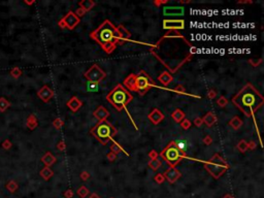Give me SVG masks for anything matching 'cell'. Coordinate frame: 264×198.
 <instances>
[{
    "instance_id": "23",
    "label": "cell",
    "mask_w": 264,
    "mask_h": 198,
    "mask_svg": "<svg viewBox=\"0 0 264 198\" xmlns=\"http://www.w3.org/2000/svg\"><path fill=\"white\" fill-rule=\"evenodd\" d=\"M229 125L232 127L234 130H238L240 127L242 126V119L239 118V117H233L231 120L229 121Z\"/></svg>"
},
{
    "instance_id": "19",
    "label": "cell",
    "mask_w": 264,
    "mask_h": 198,
    "mask_svg": "<svg viewBox=\"0 0 264 198\" xmlns=\"http://www.w3.org/2000/svg\"><path fill=\"white\" fill-rule=\"evenodd\" d=\"M38 95L43 101H46H46H49L50 99L54 96V92L52 91V89H50L49 87H46H46H43V89L39 91Z\"/></svg>"
},
{
    "instance_id": "21",
    "label": "cell",
    "mask_w": 264,
    "mask_h": 198,
    "mask_svg": "<svg viewBox=\"0 0 264 198\" xmlns=\"http://www.w3.org/2000/svg\"><path fill=\"white\" fill-rule=\"evenodd\" d=\"M185 117H186V114H185V113L182 111L181 108L174 109V111H172V114H171L172 120H173L174 122H177V123H181L183 120L185 119Z\"/></svg>"
},
{
    "instance_id": "40",
    "label": "cell",
    "mask_w": 264,
    "mask_h": 198,
    "mask_svg": "<svg viewBox=\"0 0 264 198\" xmlns=\"http://www.w3.org/2000/svg\"><path fill=\"white\" fill-rule=\"evenodd\" d=\"M106 157H108V161H111V162H113V161H115L116 160V158H117V154H115V153H113V152H109L108 155H106Z\"/></svg>"
},
{
    "instance_id": "35",
    "label": "cell",
    "mask_w": 264,
    "mask_h": 198,
    "mask_svg": "<svg viewBox=\"0 0 264 198\" xmlns=\"http://www.w3.org/2000/svg\"><path fill=\"white\" fill-rule=\"evenodd\" d=\"M154 179H155V181H156L158 184H162L164 181H165V179H164V176H163V174H162V173H158V174H156L155 178H154Z\"/></svg>"
},
{
    "instance_id": "11",
    "label": "cell",
    "mask_w": 264,
    "mask_h": 198,
    "mask_svg": "<svg viewBox=\"0 0 264 198\" xmlns=\"http://www.w3.org/2000/svg\"><path fill=\"white\" fill-rule=\"evenodd\" d=\"M185 12V9L183 6H164L163 15L165 17H180Z\"/></svg>"
},
{
    "instance_id": "16",
    "label": "cell",
    "mask_w": 264,
    "mask_h": 198,
    "mask_svg": "<svg viewBox=\"0 0 264 198\" xmlns=\"http://www.w3.org/2000/svg\"><path fill=\"white\" fill-rule=\"evenodd\" d=\"M82 105H83V102L77 97H75V96L74 97H71L67 101V106H68L70 111H74V113H77L78 109L82 108Z\"/></svg>"
},
{
    "instance_id": "17",
    "label": "cell",
    "mask_w": 264,
    "mask_h": 198,
    "mask_svg": "<svg viewBox=\"0 0 264 198\" xmlns=\"http://www.w3.org/2000/svg\"><path fill=\"white\" fill-rule=\"evenodd\" d=\"M202 121H203V124H205L207 127H211L217 123L218 119H217V116L213 111H208V113H206L205 116L202 118Z\"/></svg>"
},
{
    "instance_id": "8",
    "label": "cell",
    "mask_w": 264,
    "mask_h": 198,
    "mask_svg": "<svg viewBox=\"0 0 264 198\" xmlns=\"http://www.w3.org/2000/svg\"><path fill=\"white\" fill-rule=\"evenodd\" d=\"M84 77L87 79L90 83H94V84H98L101 80L105 79L106 73L101 69V67L97 64H93L92 66L89 68L87 71L85 72Z\"/></svg>"
},
{
    "instance_id": "26",
    "label": "cell",
    "mask_w": 264,
    "mask_h": 198,
    "mask_svg": "<svg viewBox=\"0 0 264 198\" xmlns=\"http://www.w3.org/2000/svg\"><path fill=\"white\" fill-rule=\"evenodd\" d=\"M236 148H237V150H238L240 153L247 152V151H248V142H245V139L239 140L238 144H237V145H236Z\"/></svg>"
},
{
    "instance_id": "4",
    "label": "cell",
    "mask_w": 264,
    "mask_h": 198,
    "mask_svg": "<svg viewBox=\"0 0 264 198\" xmlns=\"http://www.w3.org/2000/svg\"><path fill=\"white\" fill-rule=\"evenodd\" d=\"M159 156L168 164L170 168H176V166L181 162L182 159L186 157V153H185V151H183L179 148L177 142L171 140L161 151Z\"/></svg>"
},
{
    "instance_id": "34",
    "label": "cell",
    "mask_w": 264,
    "mask_h": 198,
    "mask_svg": "<svg viewBox=\"0 0 264 198\" xmlns=\"http://www.w3.org/2000/svg\"><path fill=\"white\" fill-rule=\"evenodd\" d=\"M54 126H55V128H57V129H61L62 127H63V125H64V122H63V120H61V119H56L54 121Z\"/></svg>"
},
{
    "instance_id": "13",
    "label": "cell",
    "mask_w": 264,
    "mask_h": 198,
    "mask_svg": "<svg viewBox=\"0 0 264 198\" xmlns=\"http://www.w3.org/2000/svg\"><path fill=\"white\" fill-rule=\"evenodd\" d=\"M93 116L98 120V122L108 121V118L109 117V111L104 106L99 105L95 111H93Z\"/></svg>"
},
{
    "instance_id": "43",
    "label": "cell",
    "mask_w": 264,
    "mask_h": 198,
    "mask_svg": "<svg viewBox=\"0 0 264 198\" xmlns=\"http://www.w3.org/2000/svg\"><path fill=\"white\" fill-rule=\"evenodd\" d=\"M89 178H90V173H89L88 171H82V173H81V179H82L83 181H87V179H89Z\"/></svg>"
},
{
    "instance_id": "9",
    "label": "cell",
    "mask_w": 264,
    "mask_h": 198,
    "mask_svg": "<svg viewBox=\"0 0 264 198\" xmlns=\"http://www.w3.org/2000/svg\"><path fill=\"white\" fill-rule=\"evenodd\" d=\"M61 20H62V22L64 23L65 28H68V29H70V30L74 29V28L77 27L81 22V19L74 14V12H72V10H70V12H67L66 15L62 18Z\"/></svg>"
},
{
    "instance_id": "33",
    "label": "cell",
    "mask_w": 264,
    "mask_h": 198,
    "mask_svg": "<svg viewBox=\"0 0 264 198\" xmlns=\"http://www.w3.org/2000/svg\"><path fill=\"white\" fill-rule=\"evenodd\" d=\"M182 37V38H184L182 36V34H180L179 32H177V31H176V30H172V31H169L168 33H167V34L164 36V37Z\"/></svg>"
},
{
    "instance_id": "46",
    "label": "cell",
    "mask_w": 264,
    "mask_h": 198,
    "mask_svg": "<svg viewBox=\"0 0 264 198\" xmlns=\"http://www.w3.org/2000/svg\"><path fill=\"white\" fill-rule=\"evenodd\" d=\"M256 142H248V148H249V150H255L256 148Z\"/></svg>"
},
{
    "instance_id": "20",
    "label": "cell",
    "mask_w": 264,
    "mask_h": 198,
    "mask_svg": "<svg viewBox=\"0 0 264 198\" xmlns=\"http://www.w3.org/2000/svg\"><path fill=\"white\" fill-rule=\"evenodd\" d=\"M135 75L136 74L131 73L124 80V85L123 86H125L130 91H135Z\"/></svg>"
},
{
    "instance_id": "48",
    "label": "cell",
    "mask_w": 264,
    "mask_h": 198,
    "mask_svg": "<svg viewBox=\"0 0 264 198\" xmlns=\"http://www.w3.org/2000/svg\"><path fill=\"white\" fill-rule=\"evenodd\" d=\"M237 3L238 4H252L253 3V1L252 0H244V1H242V0H239V1H237Z\"/></svg>"
},
{
    "instance_id": "41",
    "label": "cell",
    "mask_w": 264,
    "mask_h": 198,
    "mask_svg": "<svg viewBox=\"0 0 264 198\" xmlns=\"http://www.w3.org/2000/svg\"><path fill=\"white\" fill-rule=\"evenodd\" d=\"M88 90L92 91V92H96V90H97V84H94V83H89L88 85Z\"/></svg>"
},
{
    "instance_id": "1",
    "label": "cell",
    "mask_w": 264,
    "mask_h": 198,
    "mask_svg": "<svg viewBox=\"0 0 264 198\" xmlns=\"http://www.w3.org/2000/svg\"><path fill=\"white\" fill-rule=\"evenodd\" d=\"M232 103L242 111L245 117H253L264 103L263 96L252 84L248 83L232 98Z\"/></svg>"
},
{
    "instance_id": "36",
    "label": "cell",
    "mask_w": 264,
    "mask_h": 198,
    "mask_svg": "<svg viewBox=\"0 0 264 198\" xmlns=\"http://www.w3.org/2000/svg\"><path fill=\"white\" fill-rule=\"evenodd\" d=\"M149 157H150L151 160H154V159H158L159 157V154L156 152L155 150H152L149 152Z\"/></svg>"
},
{
    "instance_id": "31",
    "label": "cell",
    "mask_w": 264,
    "mask_h": 198,
    "mask_svg": "<svg viewBox=\"0 0 264 198\" xmlns=\"http://www.w3.org/2000/svg\"><path fill=\"white\" fill-rule=\"evenodd\" d=\"M191 125H192V124H191V121H190V120H188V119H184L181 122V127L183 129H185V130L189 129L191 127Z\"/></svg>"
},
{
    "instance_id": "15",
    "label": "cell",
    "mask_w": 264,
    "mask_h": 198,
    "mask_svg": "<svg viewBox=\"0 0 264 198\" xmlns=\"http://www.w3.org/2000/svg\"><path fill=\"white\" fill-rule=\"evenodd\" d=\"M116 31H117L118 35H119L120 39H121L120 43H122L123 41H129L130 37H131V33H130L129 31L124 27V26L119 25L118 27H116Z\"/></svg>"
},
{
    "instance_id": "14",
    "label": "cell",
    "mask_w": 264,
    "mask_h": 198,
    "mask_svg": "<svg viewBox=\"0 0 264 198\" xmlns=\"http://www.w3.org/2000/svg\"><path fill=\"white\" fill-rule=\"evenodd\" d=\"M148 118H149V120H150V121H151L154 125H158V124L162 121V120L164 119V114L161 113L160 109H158V108H154L153 111H152L151 113L149 114Z\"/></svg>"
},
{
    "instance_id": "6",
    "label": "cell",
    "mask_w": 264,
    "mask_h": 198,
    "mask_svg": "<svg viewBox=\"0 0 264 198\" xmlns=\"http://www.w3.org/2000/svg\"><path fill=\"white\" fill-rule=\"evenodd\" d=\"M204 168L213 178L219 179L229 169V164L219 154H214L210 160L203 162Z\"/></svg>"
},
{
    "instance_id": "49",
    "label": "cell",
    "mask_w": 264,
    "mask_h": 198,
    "mask_svg": "<svg viewBox=\"0 0 264 198\" xmlns=\"http://www.w3.org/2000/svg\"><path fill=\"white\" fill-rule=\"evenodd\" d=\"M64 195H65V197H66V198H71L72 195H74V192H72L71 190H68L67 192H65Z\"/></svg>"
},
{
    "instance_id": "24",
    "label": "cell",
    "mask_w": 264,
    "mask_h": 198,
    "mask_svg": "<svg viewBox=\"0 0 264 198\" xmlns=\"http://www.w3.org/2000/svg\"><path fill=\"white\" fill-rule=\"evenodd\" d=\"M111 142H113V144H111V148H111V152H113V153H115V154H117V155H118V153H120V152H124V153L128 156V153L124 150V148H123L121 147V145H120L119 144H118V142H116V140L111 139Z\"/></svg>"
},
{
    "instance_id": "39",
    "label": "cell",
    "mask_w": 264,
    "mask_h": 198,
    "mask_svg": "<svg viewBox=\"0 0 264 198\" xmlns=\"http://www.w3.org/2000/svg\"><path fill=\"white\" fill-rule=\"evenodd\" d=\"M74 14L77 15V17H78V18H80V19H81V18H82V17H84V15H85L86 12H85V10H84L83 9H81V7H78V9H77V10H75V12H74Z\"/></svg>"
},
{
    "instance_id": "29",
    "label": "cell",
    "mask_w": 264,
    "mask_h": 198,
    "mask_svg": "<svg viewBox=\"0 0 264 198\" xmlns=\"http://www.w3.org/2000/svg\"><path fill=\"white\" fill-rule=\"evenodd\" d=\"M217 104H218L220 108H225L227 104H228V99L224 97V96H221V97L217 100Z\"/></svg>"
},
{
    "instance_id": "32",
    "label": "cell",
    "mask_w": 264,
    "mask_h": 198,
    "mask_svg": "<svg viewBox=\"0 0 264 198\" xmlns=\"http://www.w3.org/2000/svg\"><path fill=\"white\" fill-rule=\"evenodd\" d=\"M249 63L252 65L253 67H258L261 63H262V59H261V58H258V59H250L249 60Z\"/></svg>"
},
{
    "instance_id": "25",
    "label": "cell",
    "mask_w": 264,
    "mask_h": 198,
    "mask_svg": "<svg viewBox=\"0 0 264 198\" xmlns=\"http://www.w3.org/2000/svg\"><path fill=\"white\" fill-rule=\"evenodd\" d=\"M43 162L46 164V166H51L56 162V158H55L51 153H46L43 157Z\"/></svg>"
},
{
    "instance_id": "10",
    "label": "cell",
    "mask_w": 264,
    "mask_h": 198,
    "mask_svg": "<svg viewBox=\"0 0 264 198\" xmlns=\"http://www.w3.org/2000/svg\"><path fill=\"white\" fill-rule=\"evenodd\" d=\"M185 28V21L180 19V20H169L165 19L163 20V29L172 31V30H182Z\"/></svg>"
},
{
    "instance_id": "51",
    "label": "cell",
    "mask_w": 264,
    "mask_h": 198,
    "mask_svg": "<svg viewBox=\"0 0 264 198\" xmlns=\"http://www.w3.org/2000/svg\"><path fill=\"white\" fill-rule=\"evenodd\" d=\"M223 198H234L233 196H231V195H229V194H227V195H225V196H224Z\"/></svg>"
},
{
    "instance_id": "27",
    "label": "cell",
    "mask_w": 264,
    "mask_h": 198,
    "mask_svg": "<svg viewBox=\"0 0 264 198\" xmlns=\"http://www.w3.org/2000/svg\"><path fill=\"white\" fill-rule=\"evenodd\" d=\"M149 167H151L153 170H157L158 168H160L161 166V161L159 160V159H154V160H151L150 162H149Z\"/></svg>"
},
{
    "instance_id": "50",
    "label": "cell",
    "mask_w": 264,
    "mask_h": 198,
    "mask_svg": "<svg viewBox=\"0 0 264 198\" xmlns=\"http://www.w3.org/2000/svg\"><path fill=\"white\" fill-rule=\"evenodd\" d=\"M90 198H99V196L96 193H92L90 195Z\"/></svg>"
},
{
    "instance_id": "22",
    "label": "cell",
    "mask_w": 264,
    "mask_h": 198,
    "mask_svg": "<svg viewBox=\"0 0 264 198\" xmlns=\"http://www.w3.org/2000/svg\"><path fill=\"white\" fill-rule=\"evenodd\" d=\"M95 4L96 3L93 1V0H82V1L78 2V5H80V7H81V9H83L86 12L92 9L93 7L95 6Z\"/></svg>"
},
{
    "instance_id": "42",
    "label": "cell",
    "mask_w": 264,
    "mask_h": 198,
    "mask_svg": "<svg viewBox=\"0 0 264 198\" xmlns=\"http://www.w3.org/2000/svg\"><path fill=\"white\" fill-rule=\"evenodd\" d=\"M203 142H204L206 145H211V142H213V137H211V135H206L204 138H203Z\"/></svg>"
},
{
    "instance_id": "12",
    "label": "cell",
    "mask_w": 264,
    "mask_h": 198,
    "mask_svg": "<svg viewBox=\"0 0 264 198\" xmlns=\"http://www.w3.org/2000/svg\"><path fill=\"white\" fill-rule=\"evenodd\" d=\"M162 174H163L164 179H167L170 184L176 183V182L181 178V176H182V173L180 172V170H177V168H170V167L167 169V170L164 171Z\"/></svg>"
},
{
    "instance_id": "3",
    "label": "cell",
    "mask_w": 264,
    "mask_h": 198,
    "mask_svg": "<svg viewBox=\"0 0 264 198\" xmlns=\"http://www.w3.org/2000/svg\"><path fill=\"white\" fill-rule=\"evenodd\" d=\"M106 99H108V102L113 104L114 108L118 111H121L122 109L126 108L128 103L131 102L133 97L124 86L122 84H119L106 95Z\"/></svg>"
},
{
    "instance_id": "28",
    "label": "cell",
    "mask_w": 264,
    "mask_h": 198,
    "mask_svg": "<svg viewBox=\"0 0 264 198\" xmlns=\"http://www.w3.org/2000/svg\"><path fill=\"white\" fill-rule=\"evenodd\" d=\"M41 176H43L46 179H49L52 176H53V171H52L49 167H46L44 169L41 170Z\"/></svg>"
},
{
    "instance_id": "45",
    "label": "cell",
    "mask_w": 264,
    "mask_h": 198,
    "mask_svg": "<svg viewBox=\"0 0 264 198\" xmlns=\"http://www.w3.org/2000/svg\"><path fill=\"white\" fill-rule=\"evenodd\" d=\"M57 148H59L60 151H64L66 148V145H65L64 142H60L58 145H57Z\"/></svg>"
},
{
    "instance_id": "5",
    "label": "cell",
    "mask_w": 264,
    "mask_h": 198,
    "mask_svg": "<svg viewBox=\"0 0 264 198\" xmlns=\"http://www.w3.org/2000/svg\"><path fill=\"white\" fill-rule=\"evenodd\" d=\"M90 133L100 142L101 145H108V142L113 139L117 134V129L108 121L98 122L95 126L91 129Z\"/></svg>"
},
{
    "instance_id": "47",
    "label": "cell",
    "mask_w": 264,
    "mask_h": 198,
    "mask_svg": "<svg viewBox=\"0 0 264 198\" xmlns=\"http://www.w3.org/2000/svg\"><path fill=\"white\" fill-rule=\"evenodd\" d=\"M167 2H168V0H163V1H159V0H155V1H154V4L157 5V6H160L161 4L167 3Z\"/></svg>"
},
{
    "instance_id": "18",
    "label": "cell",
    "mask_w": 264,
    "mask_h": 198,
    "mask_svg": "<svg viewBox=\"0 0 264 198\" xmlns=\"http://www.w3.org/2000/svg\"><path fill=\"white\" fill-rule=\"evenodd\" d=\"M158 80L161 83L163 86H165V87H167L170 83L173 80V77L169 73L168 71H163L162 73L158 77Z\"/></svg>"
},
{
    "instance_id": "37",
    "label": "cell",
    "mask_w": 264,
    "mask_h": 198,
    "mask_svg": "<svg viewBox=\"0 0 264 198\" xmlns=\"http://www.w3.org/2000/svg\"><path fill=\"white\" fill-rule=\"evenodd\" d=\"M173 91L174 92H177V93H180V94H185V88L183 87L182 85H177L176 88H174L173 89Z\"/></svg>"
},
{
    "instance_id": "2",
    "label": "cell",
    "mask_w": 264,
    "mask_h": 198,
    "mask_svg": "<svg viewBox=\"0 0 264 198\" xmlns=\"http://www.w3.org/2000/svg\"><path fill=\"white\" fill-rule=\"evenodd\" d=\"M90 37L102 48L106 54H111L120 43L119 35L116 31V26L109 20H105L96 30L90 34Z\"/></svg>"
},
{
    "instance_id": "38",
    "label": "cell",
    "mask_w": 264,
    "mask_h": 198,
    "mask_svg": "<svg viewBox=\"0 0 264 198\" xmlns=\"http://www.w3.org/2000/svg\"><path fill=\"white\" fill-rule=\"evenodd\" d=\"M207 97L210 99H215L217 97V91L214 89H211L207 92Z\"/></svg>"
},
{
    "instance_id": "30",
    "label": "cell",
    "mask_w": 264,
    "mask_h": 198,
    "mask_svg": "<svg viewBox=\"0 0 264 198\" xmlns=\"http://www.w3.org/2000/svg\"><path fill=\"white\" fill-rule=\"evenodd\" d=\"M88 193H89V190H88L87 188H86L85 186L80 187V189L77 190V194L80 195V196L82 197V198H84V197L87 196Z\"/></svg>"
},
{
    "instance_id": "7",
    "label": "cell",
    "mask_w": 264,
    "mask_h": 198,
    "mask_svg": "<svg viewBox=\"0 0 264 198\" xmlns=\"http://www.w3.org/2000/svg\"><path fill=\"white\" fill-rule=\"evenodd\" d=\"M153 87H155V83L147 71L142 70L137 75H135V92L138 94L145 95Z\"/></svg>"
},
{
    "instance_id": "44",
    "label": "cell",
    "mask_w": 264,
    "mask_h": 198,
    "mask_svg": "<svg viewBox=\"0 0 264 198\" xmlns=\"http://www.w3.org/2000/svg\"><path fill=\"white\" fill-rule=\"evenodd\" d=\"M202 124H203L202 118H195V120H194V125H195L196 127H200Z\"/></svg>"
}]
</instances>
